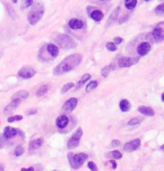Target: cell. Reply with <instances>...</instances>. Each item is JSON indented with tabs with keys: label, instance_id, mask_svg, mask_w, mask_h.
Returning a JSON list of instances; mask_svg holds the SVG:
<instances>
[{
	"label": "cell",
	"instance_id": "obj_37",
	"mask_svg": "<svg viewBox=\"0 0 164 171\" xmlns=\"http://www.w3.org/2000/svg\"><path fill=\"white\" fill-rule=\"evenodd\" d=\"M37 113V110L36 109H30L26 111L25 114L27 116H31L36 114Z\"/></svg>",
	"mask_w": 164,
	"mask_h": 171
},
{
	"label": "cell",
	"instance_id": "obj_14",
	"mask_svg": "<svg viewBox=\"0 0 164 171\" xmlns=\"http://www.w3.org/2000/svg\"><path fill=\"white\" fill-rule=\"evenodd\" d=\"M69 124V118L65 115H60L56 119V125L60 128H65Z\"/></svg>",
	"mask_w": 164,
	"mask_h": 171
},
{
	"label": "cell",
	"instance_id": "obj_33",
	"mask_svg": "<svg viewBox=\"0 0 164 171\" xmlns=\"http://www.w3.org/2000/svg\"><path fill=\"white\" fill-rule=\"evenodd\" d=\"M23 119L22 116L21 115H16L13 116H10L7 118V121L8 123H13L14 121H19Z\"/></svg>",
	"mask_w": 164,
	"mask_h": 171
},
{
	"label": "cell",
	"instance_id": "obj_10",
	"mask_svg": "<svg viewBox=\"0 0 164 171\" xmlns=\"http://www.w3.org/2000/svg\"><path fill=\"white\" fill-rule=\"evenodd\" d=\"M140 144H141V142H140V140L139 139H134L133 141L128 142L124 144V150L129 153L133 152L137 150L140 147Z\"/></svg>",
	"mask_w": 164,
	"mask_h": 171
},
{
	"label": "cell",
	"instance_id": "obj_2",
	"mask_svg": "<svg viewBox=\"0 0 164 171\" xmlns=\"http://www.w3.org/2000/svg\"><path fill=\"white\" fill-rule=\"evenodd\" d=\"M44 14V6L43 3L37 2L34 4L28 14V21L31 25L36 24L43 17Z\"/></svg>",
	"mask_w": 164,
	"mask_h": 171
},
{
	"label": "cell",
	"instance_id": "obj_25",
	"mask_svg": "<svg viewBox=\"0 0 164 171\" xmlns=\"http://www.w3.org/2000/svg\"><path fill=\"white\" fill-rule=\"evenodd\" d=\"M49 89H50V86L48 85H46V84L42 85L37 90L36 95L39 97L42 96L44 95H45L46 93H48Z\"/></svg>",
	"mask_w": 164,
	"mask_h": 171
},
{
	"label": "cell",
	"instance_id": "obj_20",
	"mask_svg": "<svg viewBox=\"0 0 164 171\" xmlns=\"http://www.w3.org/2000/svg\"><path fill=\"white\" fill-rule=\"evenodd\" d=\"M47 51L53 58H56L59 54V49H58V47L54 44H50L47 46Z\"/></svg>",
	"mask_w": 164,
	"mask_h": 171
},
{
	"label": "cell",
	"instance_id": "obj_31",
	"mask_svg": "<svg viewBox=\"0 0 164 171\" xmlns=\"http://www.w3.org/2000/svg\"><path fill=\"white\" fill-rule=\"evenodd\" d=\"M109 156L113 158L114 159H116V160H120L121 158H122V156H123V155L120 153V151H119L118 150L110 151L109 154Z\"/></svg>",
	"mask_w": 164,
	"mask_h": 171
},
{
	"label": "cell",
	"instance_id": "obj_24",
	"mask_svg": "<svg viewBox=\"0 0 164 171\" xmlns=\"http://www.w3.org/2000/svg\"><path fill=\"white\" fill-rule=\"evenodd\" d=\"M91 78V76L89 74H86L82 76L81 79L76 84V89L81 88Z\"/></svg>",
	"mask_w": 164,
	"mask_h": 171
},
{
	"label": "cell",
	"instance_id": "obj_23",
	"mask_svg": "<svg viewBox=\"0 0 164 171\" xmlns=\"http://www.w3.org/2000/svg\"><path fill=\"white\" fill-rule=\"evenodd\" d=\"M115 67L114 65H110L105 67L104 68H103L101 70V76L104 77H107L109 76V75L110 74V73L112 71H113L115 70Z\"/></svg>",
	"mask_w": 164,
	"mask_h": 171
},
{
	"label": "cell",
	"instance_id": "obj_17",
	"mask_svg": "<svg viewBox=\"0 0 164 171\" xmlns=\"http://www.w3.org/2000/svg\"><path fill=\"white\" fill-rule=\"evenodd\" d=\"M153 36L155 40L157 42L162 41L164 36V31L162 28H156L153 31Z\"/></svg>",
	"mask_w": 164,
	"mask_h": 171
},
{
	"label": "cell",
	"instance_id": "obj_44",
	"mask_svg": "<svg viewBox=\"0 0 164 171\" xmlns=\"http://www.w3.org/2000/svg\"><path fill=\"white\" fill-rule=\"evenodd\" d=\"M0 171H5L4 167L2 164H0Z\"/></svg>",
	"mask_w": 164,
	"mask_h": 171
},
{
	"label": "cell",
	"instance_id": "obj_26",
	"mask_svg": "<svg viewBox=\"0 0 164 171\" xmlns=\"http://www.w3.org/2000/svg\"><path fill=\"white\" fill-rule=\"evenodd\" d=\"M137 4V0H125L124 5L127 9L132 10Z\"/></svg>",
	"mask_w": 164,
	"mask_h": 171
},
{
	"label": "cell",
	"instance_id": "obj_32",
	"mask_svg": "<svg viewBox=\"0 0 164 171\" xmlns=\"http://www.w3.org/2000/svg\"><path fill=\"white\" fill-rule=\"evenodd\" d=\"M24 153H25V149L21 145H18L16 146L14 150V154L16 156L19 157L21 156Z\"/></svg>",
	"mask_w": 164,
	"mask_h": 171
},
{
	"label": "cell",
	"instance_id": "obj_21",
	"mask_svg": "<svg viewBox=\"0 0 164 171\" xmlns=\"http://www.w3.org/2000/svg\"><path fill=\"white\" fill-rule=\"evenodd\" d=\"M104 17V15L103 12L101 10H93L90 13V17L96 22H99L103 19Z\"/></svg>",
	"mask_w": 164,
	"mask_h": 171
},
{
	"label": "cell",
	"instance_id": "obj_45",
	"mask_svg": "<svg viewBox=\"0 0 164 171\" xmlns=\"http://www.w3.org/2000/svg\"><path fill=\"white\" fill-rule=\"evenodd\" d=\"M163 96H164V93H162V102H164Z\"/></svg>",
	"mask_w": 164,
	"mask_h": 171
},
{
	"label": "cell",
	"instance_id": "obj_34",
	"mask_svg": "<svg viewBox=\"0 0 164 171\" xmlns=\"http://www.w3.org/2000/svg\"><path fill=\"white\" fill-rule=\"evenodd\" d=\"M33 0H22L21 2V8L24 9L32 5Z\"/></svg>",
	"mask_w": 164,
	"mask_h": 171
},
{
	"label": "cell",
	"instance_id": "obj_12",
	"mask_svg": "<svg viewBox=\"0 0 164 171\" xmlns=\"http://www.w3.org/2000/svg\"><path fill=\"white\" fill-rule=\"evenodd\" d=\"M17 134V129L8 126L4 128L3 136L5 138V139L7 140L15 137Z\"/></svg>",
	"mask_w": 164,
	"mask_h": 171
},
{
	"label": "cell",
	"instance_id": "obj_43",
	"mask_svg": "<svg viewBox=\"0 0 164 171\" xmlns=\"http://www.w3.org/2000/svg\"><path fill=\"white\" fill-rule=\"evenodd\" d=\"M110 163L112 164V167L113 169H115L117 168V164H116V162L114 160H111L110 161Z\"/></svg>",
	"mask_w": 164,
	"mask_h": 171
},
{
	"label": "cell",
	"instance_id": "obj_49",
	"mask_svg": "<svg viewBox=\"0 0 164 171\" xmlns=\"http://www.w3.org/2000/svg\"><path fill=\"white\" fill-rule=\"evenodd\" d=\"M160 1H163V0H160Z\"/></svg>",
	"mask_w": 164,
	"mask_h": 171
},
{
	"label": "cell",
	"instance_id": "obj_16",
	"mask_svg": "<svg viewBox=\"0 0 164 171\" xmlns=\"http://www.w3.org/2000/svg\"><path fill=\"white\" fill-rule=\"evenodd\" d=\"M137 111L140 113H141L142 114L147 116L152 117L155 115L154 110L153 109V108H151L150 107H146L144 105L139 106L137 108Z\"/></svg>",
	"mask_w": 164,
	"mask_h": 171
},
{
	"label": "cell",
	"instance_id": "obj_29",
	"mask_svg": "<svg viewBox=\"0 0 164 171\" xmlns=\"http://www.w3.org/2000/svg\"><path fill=\"white\" fill-rule=\"evenodd\" d=\"M142 120H143V119L142 118H140V117L134 118H132V119H130V121H129L128 124L129 125H130V126H134V125H138V124L141 123V122L142 121Z\"/></svg>",
	"mask_w": 164,
	"mask_h": 171
},
{
	"label": "cell",
	"instance_id": "obj_27",
	"mask_svg": "<svg viewBox=\"0 0 164 171\" xmlns=\"http://www.w3.org/2000/svg\"><path fill=\"white\" fill-rule=\"evenodd\" d=\"M98 83L96 81H91L86 86V91L87 92H90L92 90H94L95 88H96L98 87Z\"/></svg>",
	"mask_w": 164,
	"mask_h": 171
},
{
	"label": "cell",
	"instance_id": "obj_1",
	"mask_svg": "<svg viewBox=\"0 0 164 171\" xmlns=\"http://www.w3.org/2000/svg\"><path fill=\"white\" fill-rule=\"evenodd\" d=\"M82 61V56L80 54H73L64 58L53 70V74L59 76L69 72L77 67Z\"/></svg>",
	"mask_w": 164,
	"mask_h": 171
},
{
	"label": "cell",
	"instance_id": "obj_35",
	"mask_svg": "<svg viewBox=\"0 0 164 171\" xmlns=\"http://www.w3.org/2000/svg\"><path fill=\"white\" fill-rule=\"evenodd\" d=\"M106 47L108 49V51H111V52H114L117 50V49H118V47H117L116 45L113 43V42H109L106 45Z\"/></svg>",
	"mask_w": 164,
	"mask_h": 171
},
{
	"label": "cell",
	"instance_id": "obj_15",
	"mask_svg": "<svg viewBox=\"0 0 164 171\" xmlns=\"http://www.w3.org/2000/svg\"><path fill=\"white\" fill-rule=\"evenodd\" d=\"M44 141L43 138H42V137L31 141L29 143L28 150L33 151V150H37L38 148L41 147L42 144H44Z\"/></svg>",
	"mask_w": 164,
	"mask_h": 171
},
{
	"label": "cell",
	"instance_id": "obj_4",
	"mask_svg": "<svg viewBox=\"0 0 164 171\" xmlns=\"http://www.w3.org/2000/svg\"><path fill=\"white\" fill-rule=\"evenodd\" d=\"M55 41L62 49L65 50L74 49L76 46V44L75 40L67 35L64 34L57 36Z\"/></svg>",
	"mask_w": 164,
	"mask_h": 171
},
{
	"label": "cell",
	"instance_id": "obj_36",
	"mask_svg": "<svg viewBox=\"0 0 164 171\" xmlns=\"http://www.w3.org/2000/svg\"><path fill=\"white\" fill-rule=\"evenodd\" d=\"M87 165L91 171H98V167L94 162H92V161L89 162L87 164Z\"/></svg>",
	"mask_w": 164,
	"mask_h": 171
},
{
	"label": "cell",
	"instance_id": "obj_6",
	"mask_svg": "<svg viewBox=\"0 0 164 171\" xmlns=\"http://www.w3.org/2000/svg\"><path fill=\"white\" fill-rule=\"evenodd\" d=\"M139 61L137 57H122L118 61V65L121 68H127L137 64Z\"/></svg>",
	"mask_w": 164,
	"mask_h": 171
},
{
	"label": "cell",
	"instance_id": "obj_40",
	"mask_svg": "<svg viewBox=\"0 0 164 171\" xmlns=\"http://www.w3.org/2000/svg\"><path fill=\"white\" fill-rule=\"evenodd\" d=\"M113 40H114V42L115 43V44H117V45H119V44H121L123 42V39L121 37H119V36H118V37L114 38Z\"/></svg>",
	"mask_w": 164,
	"mask_h": 171
},
{
	"label": "cell",
	"instance_id": "obj_19",
	"mask_svg": "<svg viewBox=\"0 0 164 171\" xmlns=\"http://www.w3.org/2000/svg\"><path fill=\"white\" fill-rule=\"evenodd\" d=\"M28 96H29V93L27 91L20 90L12 95V99H19V100L22 101L24 100H26Z\"/></svg>",
	"mask_w": 164,
	"mask_h": 171
},
{
	"label": "cell",
	"instance_id": "obj_9",
	"mask_svg": "<svg viewBox=\"0 0 164 171\" xmlns=\"http://www.w3.org/2000/svg\"><path fill=\"white\" fill-rule=\"evenodd\" d=\"M21 102L22 101L19 99H12V101L10 102V103L8 105H7L4 109V111H3L4 114L6 116H10V114H12L15 110L19 107V105L21 104Z\"/></svg>",
	"mask_w": 164,
	"mask_h": 171
},
{
	"label": "cell",
	"instance_id": "obj_8",
	"mask_svg": "<svg viewBox=\"0 0 164 171\" xmlns=\"http://www.w3.org/2000/svg\"><path fill=\"white\" fill-rule=\"evenodd\" d=\"M78 104V100L76 98H71L67 100L63 105L62 108V111L65 114L71 113L76 108Z\"/></svg>",
	"mask_w": 164,
	"mask_h": 171
},
{
	"label": "cell",
	"instance_id": "obj_5",
	"mask_svg": "<svg viewBox=\"0 0 164 171\" xmlns=\"http://www.w3.org/2000/svg\"><path fill=\"white\" fill-rule=\"evenodd\" d=\"M83 136V130L81 128H78L73 134L67 142V148L69 150H73L77 148L80 144V139Z\"/></svg>",
	"mask_w": 164,
	"mask_h": 171
},
{
	"label": "cell",
	"instance_id": "obj_42",
	"mask_svg": "<svg viewBox=\"0 0 164 171\" xmlns=\"http://www.w3.org/2000/svg\"><path fill=\"white\" fill-rule=\"evenodd\" d=\"M21 171H34V168L33 167H30L28 169L26 168H22L21 169Z\"/></svg>",
	"mask_w": 164,
	"mask_h": 171
},
{
	"label": "cell",
	"instance_id": "obj_18",
	"mask_svg": "<svg viewBox=\"0 0 164 171\" xmlns=\"http://www.w3.org/2000/svg\"><path fill=\"white\" fill-rule=\"evenodd\" d=\"M69 26L73 30H78L83 28L84 22L78 19H72L69 22Z\"/></svg>",
	"mask_w": 164,
	"mask_h": 171
},
{
	"label": "cell",
	"instance_id": "obj_3",
	"mask_svg": "<svg viewBox=\"0 0 164 171\" xmlns=\"http://www.w3.org/2000/svg\"><path fill=\"white\" fill-rule=\"evenodd\" d=\"M89 156L84 153L74 154L70 152L67 154V159L70 165L74 169H78L82 167L87 160Z\"/></svg>",
	"mask_w": 164,
	"mask_h": 171
},
{
	"label": "cell",
	"instance_id": "obj_13",
	"mask_svg": "<svg viewBox=\"0 0 164 171\" xmlns=\"http://www.w3.org/2000/svg\"><path fill=\"white\" fill-rule=\"evenodd\" d=\"M120 11H121V7H116L111 13L108 21H107L106 22V28L107 27H109L110 26H111L112 24H113L115 21L118 19V16L120 13Z\"/></svg>",
	"mask_w": 164,
	"mask_h": 171
},
{
	"label": "cell",
	"instance_id": "obj_30",
	"mask_svg": "<svg viewBox=\"0 0 164 171\" xmlns=\"http://www.w3.org/2000/svg\"><path fill=\"white\" fill-rule=\"evenodd\" d=\"M155 14L160 17L164 16V4L161 3L155 9Z\"/></svg>",
	"mask_w": 164,
	"mask_h": 171
},
{
	"label": "cell",
	"instance_id": "obj_22",
	"mask_svg": "<svg viewBox=\"0 0 164 171\" xmlns=\"http://www.w3.org/2000/svg\"><path fill=\"white\" fill-rule=\"evenodd\" d=\"M119 107L120 109L121 110V111L123 113H126L130 111V110L131 109L132 105L130 102H129L128 100L126 99H123L121 101L120 104H119Z\"/></svg>",
	"mask_w": 164,
	"mask_h": 171
},
{
	"label": "cell",
	"instance_id": "obj_50",
	"mask_svg": "<svg viewBox=\"0 0 164 171\" xmlns=\"http://www.w3.org/2000/svg\"><path fill=\"white\" fill-rule=\"evenodd\" d=\"M102 1H103V0H102Z\"/></svg>",
	"mask_w": 164,
	"mask_h": 171
},
{
	"label": "cell",
	"instance_id": "obj_39",
	"mask_svg": "<svg viewBox=\"0 0 164 171\" xmlns=\"http://www.w3.org/2000/svg\"><path fill=\"white\" fill-rule=\"evenodd\" d=\"M128 19H129V16L128 15H125V16H123L122 17H121L119 19V24H122L123 23H125L126 22H127L128 21Z\"/></svg>",
	"mask_w": 164,
	"mask_h": 171
},
{
	"label": "cell",
	"instance_id": "obj_7",
	"mask_svg": "<svg viewBox=\"0 0 164 171\" xmlns=\"http://www.w3.org/2000/svg\"><path fill=\"white\" fill-rule=\"evenodd\" d=\"M36 74V71L30 66H24L18 72V76L25 79H28L33 77Z\"/></svg>",
	"mask_w": 164,
	"mask_h": 171
},
{
	"label": "cell",
	"instance_id": "obj_38",
	"mask_svg": "<svg viewBox=\"0 0 164 171\" xmlns=\"http://www.w3.org/2000/svg\"><path fill=\"white\" fill-rule=\"evenodd\" d=\"M5 141H6V139L3 137V133H0V149H2L4 147Z\"/></svg>",
	"mask_w": 164,
	"mask_h": 171
},
{
	"label": "cell",
	"instance_id": "obj_41",
	"mask_svg": "<svg viewBox=\"0 0 164 171\" xmlns=\"http://www.w3.org/2000/svg\"><path fill=\"white\" fill-rule=\"evenodd\" d=\"M112 145L113 147H118V146H119L121 145V142L118 140H113L112 141Z\"/></svg>",
	"mask_w": 164,
	"mask_h": 171
},
{
	"label": "cell",
	"instance_id": "obj_48",
	"mask_svg": "<svg viewBox=\"0 0 164 171\" xmlns=\"http://www.w3.org/2000/svg\"><path fill=\"white\" fill-rule=\"evenodd\" d=\"M144 1H146V2H149V1H150V0H144Z\"/></svg>",
	"mask_w": 164,
	"mask_h": 171
},
{
	"label": "cell",
	"instance_id": "obj_47",
	"mask_svg": "<svg viewBox=\"0 0 164 171\" xmlns=\"http://www.w3.org/2000/svg\"><path fill=\"white\" fill-rule=\"evenodd\" d=\"M163 146H164V145H162V146H161V148H161V150H163Z\"/></svg>",
	"mask_w": 164,
	"mask_h": 171
},
{
	"label": "cell",
	"instance_id": "obj_46",
	"mask_svg": "<svg viewBox=\"0 0 164 171\" xmlns=\"http://www.w3.org/2000/svg\"><path fill=\"white\" fill-rule=\"evenodd\" d=\"M12 2L14 3H16L17 2V0H11Z\"/></svg>",
	"mask_w": 164,
	"mask_h": 171
},
{
	"label": "cell",
	"instance_id": "obj_28",
	"mask_svg": "<svg viewBox=\"0 0 164 171\" xmlns=\"http://www.w3.org/2000/svg\"><path fill=\"white\" fill-rule=\"evenodd\" d=\"M75 86V84L73 82H69V83H67L65 84H64L63 86V87L61 89V91H60V93L62 95H64L65 94V93H67L70 89H71L73 87Z\"/></svg>",
	"mask_w": 164,
	"mask_h": 171
},
{
	"label": "cell",
	"instance_id": "obj_11",
	"mask_svg": "<svg viewBox=\"0 0 164 171\" xmlns=\"http://www.w3.org/2000/svg\"><path fill=\"white\" fill-rule=\"evenodd\" d=\"M151 49V45L148 42H144L138 45L137 50L138 54L140 56H144L149 53Z\"/></svg>",
	"mask_w": 164,
	"mask_h": 171
}]
</instances>
